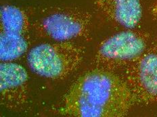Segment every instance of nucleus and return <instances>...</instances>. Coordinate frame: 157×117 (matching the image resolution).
<instances>
[{
	"label": "nucleus",
	"instance_id": "0eeeda50",
	"mask_svg": "<svg viewBox=\"0 0 157 117\" xmlns=\"http://www.w3.org/2000/svg\"><path fill=\"white\" fill-rule=\"evenodd\" d=\"M28 73L23 66L12 62L0 64V101L5 108L15 110L27 102Z\"/></svg>",
	"mask_w": 157,
	"mask_h": 117
},
{
	"label": "nucleus",
	"instance_id": "6e6552de",
	"mask_svg": "<svg viewBox=\"0 0 157 117\" xmlns=\"http://www.w3.org/2000/svg\"><path fill=\"white\" fill-rule=\"evenodd\" d=\"M96 4L106 17L125 28H135L141 20L140 0H96Z\"/></svg>",
	"mask_w": 157,
	"mask_h": 117
},
{
	"label": "nucleus",
	"instance_id": "1a4fd4ad",
	"mask_svg": "<svg viewBox=\"0 0 157 117\" xmlns=\"http://www.w3.org/2000/svg\"><path fill=\"white\" fill-rule=\"evenodd\" d=\"M152 14L155 17L157 18V2L155 3L152 8Z\"/></svg>",
	"mask_w": 157,
	"mask_h": 117
},
{
	"label": "nucleus",
	"instance_id": "423d86ee",
	"mask_svg": "<svg viewBox=\"0 0 157 117\" xmlns=\"http://www.w3.org/2000/svg\"><path fill=\"white\" fill-rule=\"evenodd\" d=\"M125 81L135 102L157 100V55L147 54L133 60L127 69Z\"/></svg>",
	"mask_w": 157,
	"mask_h": 117
},
{
	"label": "nucleus",
	"instance_id": "7ed1b4c3",
	"mask_svg": "<svg viewBox=\"0 0 157 117\" xmlns=\"http://www.w3.org/2000/svg\"><path fill=\"white\" fill-rule=\"evenodd\" d=\"M38 33L57 41L89 40L92 16L78 8H57L44 12L33 23Z\"/></svg>",
	"mask_w": 157,
	"mask_h": 117
},
{
	"label": "nucleus",
	"instance_id": "f257e3e1",
	"mask_svg": "<svg viewBox=\"0 0 157 117\" xmlns=\"http://www.w3.org/2000/svg\"><path fill=\"white\" fill-rule=\"evenodd\" d=\"M135 100L125 81L95 67L81 74L63 96L59 112L76 117L125 115Z\"/></svg>",
	"mask_w": 157,
	"mask_h": 117
},
{
	"label": "nucleus",
	"instance_id": "f03ea898",
	"mask_svg": "<svg viewBox=\"0 0 157 117\" xmlns=\"http://www.w3.org/2000/svg\"><path fill=\"white\" fill-rule=\"evenodd\" d=\"M86 51L82 45L73 41L43 43L29 51L27 63L39 76L63 79L79 68Z\"/></svg>",
	"mask_w": 157,
	"mask_h": 117
},
{
	"label": "nucleus",
	"instance_id": "39448f33",
	"mask_svg": "<svg viewBox=\"0 0 157 117\" xmlns=\"http://www.w3.org/2000/svg\"><path fill=\"white\" fill-rule=\"evenodd\" d=\"M30 22L24 11L13 6L1 9L0 59L12 62L27 50L29 45Z\"/></svg>",
	"mask_w": 157,
	"mask_h": 117
},
{
	"label": "nucleus",
	"instance_id": "20e7f679",
	"mask_svg": "<svg viewBox=\"0 0 157 117\" xmlns=\"http://www.w3.org/2000/svg\"><path fill=\"white\" fill-rule=\"evenodd\" d=\"M146 39L138 32H121L104 41L93 58L96 67L111 70L132 62L144 51Z\"/></svg>",
	"mask_w": 157,
	"mask_h": 117
}]
</instances>
